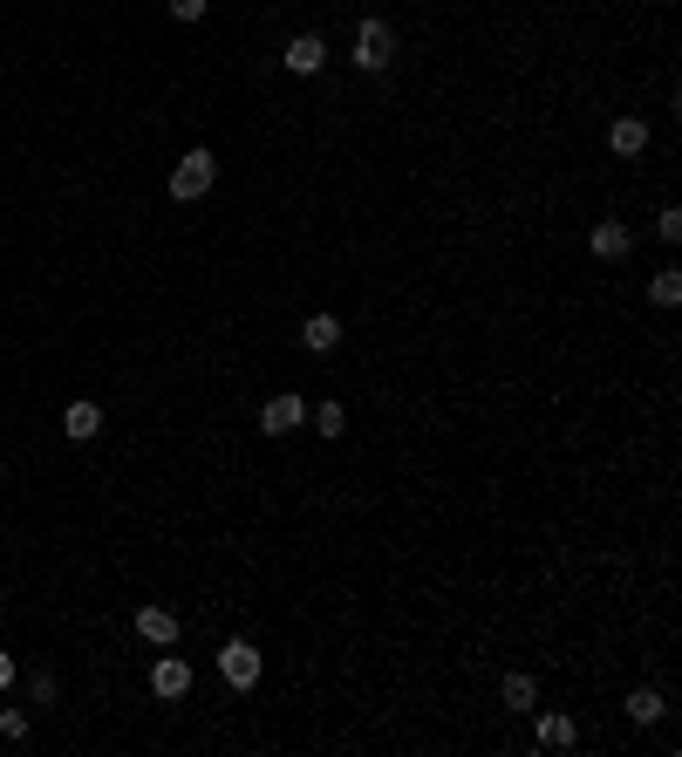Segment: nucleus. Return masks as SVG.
<instances>
[{
	"instance_id": "2eb2a0df",
	"label": "nucleus",
	"mask_w": 682,
	"mask_h": 757,
	"mask_svg": "<svg viewBox=\"0 0 682 757\" xmlns=\"http://www.w3.org/2000/svg\"><path fill=\"white\" fill-rule=\"evenodd\" d=\"M539 744L567 751V744H573V723H567V717H539Z\"/></svg>"
},
{
	"instance_id": "9d476101",
	"label": "nucleus",
	"mask_w": 682,
	"mask_h": 757,
	"mask_svg": "<svg viewBox=\"0 0 682 757\" xmlns=\"http://www.w3.org/2000/svg\"><path fill=\"white\" fill-rule=\"evenodd\" d=\"M498 696H505V710H519V717H532V703H539V682H532L526 669H512V676H505V689H498Z\"/></svg>"
},
{
	"instance_id": "f3484780",
	"label": "nucleus",
	"mask_w": 682,
	"mask_h": 757,
	"mask_svg": "<svg viewBox=\"0 0 682 757\" xmlns=\"http://www.w3.org/2000/svg\"><path fill=\"white\" fill-rule=\"evenodd\" d=\"M0 737L21 744V737H28V710H0Z\"/></svg>"
},
{
	"instance_id": "f257e3e1",
	"label": "nucleus",
	"mask_w": 682,
	"mask_h": 757,
	"mask_svg": "<svg viewBox=\"0 0 682 757\" xmlns=\"http://www.w3.org/2000/svg\"><path fill=\"white\" fill-rule=\"evenodd\" d=\"M396 62V28L389 21H362V35H355V69L362 76H382Z\"/></svg>"
},
{
	"instance_id": "0eeeda50",
	"label": "nucleus",
	"mask_w": 682,
	"mask_h": 757,
	"mask_svg": "<svg viewBox=\"0 0 682 757\" xmlns=\"http://www.w3.org/2000/svg\"><path fill=\"white\" fill-rule=\"evenodd\" d=\"M151 689H157V696H185V689H191V669L178 662V655H157V662H151Z\"/></svg>"
},
{
	"instance_id": "aec40b11",
	"label": "nucleus",
	"mask_w": 682,
	"mask_h": 757,
	"mask_svg": "<svg viewBox=\"0 0 682 757\" xmlns=\"http://www.w3.org/2000/svg\"><path fill=\"white\" fill-rule=\"evenodd\" d=\"M0 689H14V655H0Z\"/></svg>"
},
{
	"instance_id": "9b49d317",
	"label": "nucleus",
	"mask_w": 682,
	"mask_h": 757,
	"mask_svg": "<svg viewBox=\"0 0 682 757\" xmlns=\"http://www.w3.org/2000/svg\"><path fill=\"white\" fill-rule=\"evenodd\" d=\"M62 430H69L76 444H89V437L103 430V410H96V403H69V417H62Z\"/></svg>"
},
{
	"instance_id": "6ab92c4d",
	"label": "nucleus",
	"mask_w": 682,
	"mask_h": 757,
	"mask_svg": "<svg viewBox=\"0 0 682 757\" xmlns=\"http://www.w3.org/2000/svg\"><path fill=\"white\" fill-rule=\"evenodd\" d=\"M171 14L178 21H205V0H171Z\"/></svg>"
},
{
	"instance_id": "ddd939ff",
	"label": "nucleus",
	"mask_w": 682,
	"mask_h": 757,
	"mask_svg": "<svg viewBox=\"0 0 682 757\" xmlns=\"http://www.w3.org/2000/svg\"><path fill=\"white\" fill-rule=\"evenodd\" d=\"M662 710H669L662 689H635V696H628V717H635V723H662Z\"/></svg>"
},
{
	"instance_id": "39448f33",
	"label": "nucleus",
	"mask_w": 682,
	"mask_h": 757,
	"mask_svg": "<svg viewBox=\"0 0 682 757\" xmlns=\"http://www.w3.org/2000/svg\"><path fill=\"white\" fill-rule=\"evenodd\" d=\"M137 635H144V642H151V648H171V642H178V614H171V607H137Z\"/></svg>"
},
{
	"instance_id": "20e7f679",
	"label": "nucleus",
	"mask_w": 682,
	"mask_h": 757,
	"mask_svg": "<svg viewBox=\"0 0 682 757\" xmlns=\"http://www.w3.org/2000/svg\"><path fill=\"white\" fill-rule=\"evenodd\" d=\"M301 423H307V403H301V396H273V403L260 410V430H266V437H287V430H301Z\"/></svg>"
},
{
	"instance_id": "1a4fd4ad",
	"label": "nucleus",
	"mask_w": 682,
	"mask_h": 757,
	"mask_svg": "<svg viewBox=\"0 0 682 757\" xmlns=\"http://www.w3.org/2000/svg\"><path fill=\"white\" fill-rule=\"evenodd\" d=\"M628 246H635V232L628 226H614V219L594 226V260H628Z\"/></svg>"
},
{
	"instance_id": "a211bd4d",
	"label": "nucleus",
	"mask_w": 682,
	"mask_h": 757,
	"mask_svg": "<svg viewBox=\"0 0 682 757\" xmlns=\"http://www.w3.org/2000/svg\"><path fill=\"white\" fill-rule=\"evenodd\" d=\"M655 232H662V239H682V212H676V205H662V219H655Z\"/></svg>"
},
{
	"instance_id": "6e6552de",
	"label": "nucleus",
	"mask_w": 682,
	"mask_h": 757,
	"mask_svg": "<svg viewBox=\"0 0 682 757\" xmlns=\"http://www.w3.org/2000/svg\"><path fill=\"white\" fill-rule=\"evenodd\" d=\"M642 144H648V123H642V116H621V123L607 130V151H614V157H635Z\"/></svg>"
},
{
	"instance_id": "4468645a",
	"label": "nucleus",
	"mask_w": 682,
	"mask_h": 757,
	"mask_svg": "<svg viewBox=\"0 0 682 757\" xmlns=\"http://www.w3.org/2000/svg\"><path fill=\"white\" fill-rule=\"evenodd\" d=\"M648 301H655V307H676V301H682V273H676V266L648 280Z\"/></svg>"
},
{
	"instance_id": "423d86ee",
	"label": "nucleus",
	"mask_w": 682,
	"mask_h": 757,
	"mask_svg": "<svg viewBox=\"0 0 682 757\" xmlns=\"http://www.w3.org/2000/svg\"><path fill=\"white\" fill-rule=\"evenodd\" d=\"M321 62H328L321 35H294L287 41V69H294V76H321Z\"/></svg>"
},
{
	"instance_id": "7ed1b4c3",
	"label": "nucleus",
	"mask_w": 682,
	"mask_h": 757,
	"mask_svg": "<svg viewBox=\"0 0 682 757\" xmlns=\"http://www.w3.org/2000/svg\"><path fill=\"white\" fill-rule=\"evenodd\" d=\"M219 669H226L232 689H253V682H260V648L253 642H226L219 648Z\"/></svg>"
},
{
	"instance_id": "f8f14e48",
	"label": "nucleus",
	"mask_w": 682,
	"mask_h": 757,
	"mask_svg": "<svg viewBox=\"0 0 682 757\" xmlns=\"http://www.w3.org/2000/svg\"><path fill=\"white\" fill-rule=\"evenodd\" d=\"M301 341H307V348H314V355H328V348H335V341H341V321H335V314H314V321H307V328H301Z\"/></svg>"
},
{
	"instance_id": "f03ea898",
	"label": "nucleus",
	"mask_w": 682,
	"mask_h": 757,
	"mask_svg": "<svg viewBox=\"0 0 682 757\" xmlns=\"http://www.w3.org/2000/svg\"><path fill=\"white\" fill-rule=\"evenodd\" d=\"M212 178H219V164H212V151H185L178 157V171H171V198H205L212 191Z\"/></svg>"
},
{
	"instance_id": "dca6fc26",
	"label": "nucleus",
	"mask_w": 682,
	"mask_h": 757,
	"mask_svg": "<svg viewBox=\"0 0 682 757\" xmlns=\"http://www.w3.org/2000/svg\"><path fill=\"white\" fill-rule=\"evenodd\" d=\"M314 430H321V437H341V430H348V410H341V403H321V410H314Z\"/></svg>"
}]
</instances>
